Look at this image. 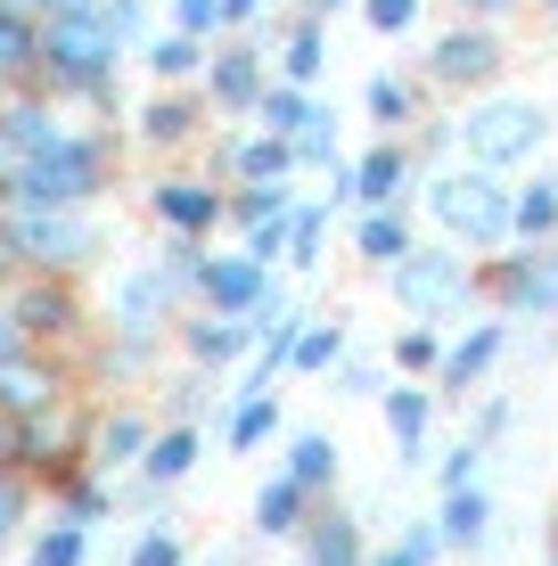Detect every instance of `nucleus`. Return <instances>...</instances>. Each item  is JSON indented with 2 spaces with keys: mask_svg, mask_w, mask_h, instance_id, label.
I'll return each mask as SVG.
<instances>
[{
  "mask_svg": "<svg viewBox=\"0 0 558 566\" xmlns=\"http://www.w3.org/2000/svg\"><path fill=\"white\" fill-rule=\"evenodd\" d=\"M74 9H99V0H42V17H74Z\"/></svg>",
  "mask_w": 558,
  "mask_h": 566,
  "instance_id": "obj_59",
  "label": "nucleus"
},
{
  "mask_svg": "<svg viewBox=\"0 0 558 566\" xmlns=\"http://www.w3.org/2000/svg\"><path fill=\"white\" fill-rule=\"evenodd\" d=\"M239 247H246V255H255V263H272V271H280V255H287V222H263V230H239Z\"/></svg>",
  "mask_w": 558,
  "mask_h": 566,
  "instance_id": "obj_52",
  "label": "nucleus"
},
{
  "mask_svg": "<svg viewBox=\"0 0 558 566\" xmlns=\"http://www.w3.org/2000/svg\"><path fill=\"white\" fill-rule=\"evenodd\" d=\"M485 460H493L485 443H476V436H460L452 452L435 460V493H444V484H468V476H485Z\"/></svg>",
  "mask_w": 558,
  "mask_h": 566,
  "instance_id": "obj_50",
  "label": "nucleus"
},
{
  "mask_svg": "<svg viewBox=\"0 0 558 566\" xmlns=\"http://www.w3.org/2000/svg\"><path fill=\"white\" fill-rule=\"evenodd\" d=\"M419 198H428V222L435 239H452L460 255H502L517 239V172H485V165H435L428 181H419Z\"/></svg>",
  "mask_w": 558,
  "mask_h": 566,
  "instance_id": "obj_2",
  "label": "nucleus"
},
{
  "mask_svg": "<svg viewBox=\"0 0 558 566\" xmlns=\"http://www.w3.org/2000/svg\"><path fill=\"white\" fill-rule=\"evenodd\" d=\"M534 321H558V239H550V271H543V312Z\"/></svg>",
  "mask_w": 558,
  "mask_h": 566,
  "instance_id": "obj_55",
  "label": "nucleus"
},
{
  "mask_svg": "<svg viewBox=\"0 0 558 566\" xmlns=\"http://www.w3.org/2000/svg\"><path fill=\"white\" fill-rule=\"evenodd\" d=\"M419 239H428V230L411 222V206H354L345 213V247H354V263H370V271H394Z\"/></svg>",
  "mask_w": 558,
  "mask_h": 566,
  "instance_id": "obj_20",
  "label": "nucleus"
},
{
  "mask_svg": "<svg viewBox=\"0 0 558 566\" xmlns=\"http://www.w3.org/2000/svg\"><path fill=\"white\" fill-rule=\"evenodd\" d=\"M534 9H543V17H550V25H558V0H534Z\"/></svg>",
  "mask_w": 558,
  "mask_h": 566,
  "instance_id": "obj_61",
  "label": "nucleus"
},
{
  "mask_svg": "<svg viewBox=\"0 0 558 566\" xmlns=\"http://www.w3.org/2000/svg\"><path fill=\"white\" fill-rule=\"evenodd\" d=\"M444 328H435V321H411V328H402V337H394V378H435V369H444Z\"/></svg>",
  "mask_w": 558,
  "mask_h": 566,
  "instance_id": "obj_39",
  "label": "nucleus"
},
{
  "mask_svg": "<svg viewBox=\"0 0 558 566\" xmlns=\"http://www.w3.org/2000/svg\"><path fill=\"white\" fill-rule=\"evenodd\" d=\"M468 436H476V443H485V452H493V443L509 436V395H485V386H476V411H468Z\"/></svg>",
  "mask_w": 558,
  "mask_h": 566,
  "instance_id": "obj_51",
  "label": "nucleus"
},
{
  "mask_svg": "<svg viewBox=\"0 0 558 566\" xmlns=\"http://www.w3.org/2000/svg\"><path fill=\"white\" fill-rule=\"evenodd\" d=\"M493 361H509V312H485V321H468V328H460V337L444 345L435 395H444V402H468L476 386L493 378Z\"/></svg>",
  "mask_w": 558,
  "mask_h": 566,
  "instance_id": "obj_15",
  "label": "nucleus"
},
{
  "mask_svg": "<svg viewBox=\"0 0 558 566\" xmlns=\"http://www.w3.org/2000/svg\"><path fill=\"white\" fill-rule=\"evenodd\" d=\"M124 42L107 33L99 9H74V17H42V91L66 107H83L91 124H124V83H115V66H124Z\"/></svg>",
  "mask_w": 558,
  "mask_h": 566,
  "instance_id": "obj_1",
  "label": "nucleus"
},
{
  "mask_svg": "<svg viewBox=\"0 0 558 566\" xmlns=\"http://www.w3.org/2000/svg\"><path fill=\"white\" fill-rule=\"evenodd\" d=\"M287 198H296V181H239V189H230V206H222V230H263V222H280Z\"/></svg>",
  "mask_w": 558,
  "mask_h": 566,
  "instance_id": "obj_37",
  "label": "nucleus"
},
{
  "mask_svg": "<svg viewBox=\"0 0 558 566\" xmlns=\"http://www.w3.org/2000/svg\"><path fill=\"white\" fill-rule=\"evenodd\" d=\"M17 566H91V525H74V517H42L33 525V542H25V558Z\"/></svg>",
  "mask_w": 558,
  "mask_h": 566,
  "instance_id": "obj_36",
  "label": "nucleus"
},
{
  "mask_svg": "<svg viewBox=\"0 0 558 566\" xmlns=\"http://www.w3.org/2000/svg\"><path fill=\"white\" fill-rule=\"evenodd\" d=\"M157 9H165V25L198 33V42H222V0H157Z\"/></svg>",
  "mask_w": 558,
  "mask_h": 566,
  "instance_id": "obj_49",
  "label": "nucleus"
},
{
  "mask_svg": "<svg viewBox=\"0 0 558 566\" xmlns=\"http://www.w3.org/2000/svg\"><path fill=\"white\" fill-rule=\"evenodd\" d=\"M296 9H304V17H345L354 0H296Z\"/></svg>",
  "mask_w": 558,
  "mask_h": 566,
  "instance_id": "obj_57",
  "label": "nucleus"
},
{
  "mask_svg": "<svg viewBox=\"0 0 558 566\" xmlns=\"http://www.w3.org/2000/svg\"><path fill=\"white\" fill-rule=\"evenodd\" d=\"M428 107H435V99H428V83H419V74L378 66L370 83H361V115H370V132H411Z\"/></svg>",
  "mask_w": 558,
  "mask_h": 566,
  "instance_id": "obj_26",
  "label": "nucleus"
},
{
  "mask_svg": "<svg viewBox=\"0 0 558 566\" xmlns=\"http://www.w3.org/2000/svg\"><path fill=\"white\" fill-rule=\"evenodd\" d=\"M255 345H263L255 321H222V312H198V304H181V321H172V354L214 369V378H230V361H246Z\"/></svg>",
  "mask_w": 558,
  "mask_h": 566,
  "instance_id": "obj_16",
  "label": "nucleus"
},
{
  "mask_svg": "<svg viewBox=\"0 0 558 566\" xmlns=\"http://www.w3.org/2000/svg\"><path fill=\"white\" fill-rule=\"evenodd\" d=\"M361 33H378V42H402V33L428 25V0H354Z\"/></svg>",
  "mask_w": 558,
  "mask_h": 566,
  "instance_id": "obj_44",
  "label": "nucleus"
},
{
  "mask_svg": "<svg viewBox=\"0 0 558 566\" xmlns=\"http://www.w3.org/2000/svg\"><path fill=\"white\" fill-rule=\"evenodd\" d=\"M0 17H33L42 25V0H0Z\"/></svg>",
  "mask_w": 558,
  "mask_h": 566,
  "instance_id": "obj_58",
  "label": "nucleus"
},
{
  "mask_svg": "<svg viewBox=\"0 0 558 566\" xmlns=\"http://www.w3.org/2000/svg\"><path fill=\"white\" fill-rule=\"evenodd\" d=\"M444 534H435V517H411L402 534L387 542V551H370V566H444Z\"/></svg>",
  "mask_w": 558,
  "mask_h": 566,
  "instance_id": "obj_40",
  "label": "nucleus"
},
{
  "mask_svg": "<svg viewBox=\"0 0 558 566\" xmlns=\"http://www.w3.org/2000/svg\"><path fill=\"white\" fill-rule=\"evenodd\" d=\"M502 66H509V42L485 17H452V25L428 33V50H419V83H428L435 99H476V91L502 83Z\"/></svg>",
  "mask_w": 558,
  "mask_h": 566,
  "instance_id": "obj_8",
  "label": "nucleus"
},
{
  "mask_svg": "<svg viewBox=\"0 0 558 566\" xmlns=\"http://www.w3.org/2000/svg\"><path fill=\"white\" fill-rule=\"evenodd\" d=\"M91 419H99V395H66V402H50V411H33V419H17V436H9V468H25L33 484H50L66 476V468H91Z\"/></svg>",
  "mask_w": 558,
  "mask_h": 566,
  "instance_id": "obj_9",
  "label": "nucleus"
},
{
  "mask_svg": "<svg viewBox=\"0 0 558 566\" xmlns=\"http://www.w3.org/2000/svg\"><path fill=\"white\" fill-rule=\"evenodd\" d=\"M517 239H526V247L558 239V165H543V172L517 181Z\"/></svg>",
  "mask_w": 558,
  "mask_h": 566,
  "instance_id": "obj_35",
  "label": "nucleus"
},
{
  "mask_svg": "<svg viewBox=\"0 0 558 566\" xmlns=\"http://www.w3.org/2000/svg\"><path fill=\"white\" fill-rule=\"evenodd\" d=\"M272 42H280V25L222 33L214 57H206V74H198L206 107H214V115H255V99L272 91Z\"/></svg>",
  "mask_w": 558,
  "mask_h": 566,
  "instance_id": "obj_11",
  "label": "nucleus"
},
{
  "mask_svg": "<svg viewBox=\"0 0 558 566\" xmlns=\"http://www.w3.org/2000/svg\"><path fill=\"white\" fill-rule=\"evenodd\" d=\"M296 566H370V551H361V517L345 510L337 493H320L313 517L296 525Z\"/></svg>",
  "mask_w": 558,
  "mask_h": 566,
  "instance_id": "obj_21",
  "label": "nucleus"
},
{
  "mask_svg": "<svg viewBox=\"0 0 558 566\" xmlns=\"http://www.w3.org/2000/svg\"><path fill=\"white\" fill-rule=\"evenodd\" d=\"M387 296L411 312V321H435V328H444L452 312L485 304V296H476V255H460L452 239H419L411 255L387 271Z\"/></svg>",
  "mask_w": 558,
  "mask_h": 566,
  "instance_id": "obj_7",
  "label": "nucleus"
},
{
  "mask_svg": "<svg viewBox=\"0 0 558 566\" xmlns=\"http://www.w3.org/2000/svg\"><path fill=\"white\" fill-rule=\"evenodd\" d=\"M9 436H17V419H9V411H0V468H9Z\"/></svg>",
  "mask_w": 558,
  "mask_h": 566,
  "instance_id": "obj_60",
  "label": "nucleus"
},
{
  "mask_svg": "<svg viewBox=\"0 0 558 566\" xmlns=\"http://www.w3.org/2000/svg\"><path fill=\"white\" fill-rule=\"evenodd\" d=\"M9 263L17 271H66V280H83L91 263H99L107 230L91 222V206H17L9 198Z\"/></svg>",
  "mask_w": 558,
  "mask_h": 566,
  "instance_id": "obj_5",
  "label": "nucleus"
},
{
  "mask_svg": "<svg viewBox=\"0 0 558 566\" xmlns=\"http://www.w3.org/2000/svg\"><path fill=\"white\" fill-rule=\"evenodd\" d=\"M435 534H444L452 558H476L493 542V476H468V484H444L435 493Z\"/></svg>",
  "mask_w": 558,
  "mask_h": 566,
  "instance_id": "obj_23",
  "label": "nucleus"
},
{
  "mask_svg": "<svg viewBox=\"0 0 558 566\" xmlns=\"http://www.w3.org/2000/svg\"><path fill=\"white\" fill-rule=\"evenodd\" d=\"M206 132H214V107L198 83H157L148 99H131V140L148 156H189L206 148Z\"/></svg>",
  "mask_w": 558,
  "mask_h": 566,
  "instance_id": "obj_12",
  "label": "nucleus"
},
{
  "mask_svg": "<svg viewBox=\"0 0 558 566\" xmlns=\"http://www.w3.org/2000/svg\"><path fill=\"white\" fill-rule=\"evenodd\" d=\"M115 181V140L107 124H57L50 140L25 148V165L9 172L17 206H99Z\"/></svg>",
  "mask_w": 558,
  "mask_h": 566,
  "instance_id": "obj_3",
  "label": "nucleus"
},
{
  "mask_svg": "<svg viewBox=\"0 0 558 566\" xmlns=\"http://www.w3.org/2000/svg\"><path fill=\"white\" fill-rule=\"evenodd\" d=\"M198 460H206V427H198V419H165L157 436H148V452H140V476L172 493V484L198 476Z\"/></svg>",
  "mask_w": 558,
  "mask_h": 566,
  "instance_id": "obj_27",
  "label": "nucleus"
},
{
  "mask_svg": "<svg viewBox=\"0 0 558 566\" xmlns=\"http://www.w3.org/2000/svg\"><path fill=\"white\" fill-rule=\"evenodd\" d=\"M0 296H9L17 328H25L33 345H50V354H74V361H83V345L99 337V312H91L83 280H66V271H9V280H0Z\"/></svg>",
  "mask_w": 558,
  "mask_h": 566,
  "instance_id": "obj_6",
  "label": "nucleus"
},
{
  "mask_svg": "<svg viewBox=\"0 0 558 566\" xmlns=\"http://www.w3.org/2000/svg\"><path fill=\"white\" fill-rule=\"evenodd\" d=\"M157 411L131 395H99V419H91V468H107V476H124V468H140L148 436H157Z\"/></svg>",
  "mask_w": 558,
  "mask_h": 566,
  "instance_id": "obj_19",
  "label": "nucleus"
},
{
  "mask_svg": "<svg viewBox=\"0 0 558 566\" xmlns=\"http://www.w3.org/2000/svg\"><path fill=\"white\" fill-rule=\"evenodd\" d=\"M419 181H428V172H419L411 140H402V132H378L361 156H337L329 165V189H320V198H329L337 213H354V206H411Z\"/></svg>",
  "mask_w": 558,
  "mask_h": 566,
  "instance_id": "obj_10",
  "label": "nucleus"
},
{
  "mask_svg": "<svg viewBox=\"0 0 558 566\" xmlns=\"http://www.w3.org/2000/svg\"><path fill=\"white\" fill-rule=\"evenodd\" d=\"M214 402H222V378L214 369H198V361H181V378H165L157 369V419H214Z\"/></svg>",
  "mask_w": 558,
  "mask_h": 566,
  "instance_id": "obj_33",
  "label": "nucleus"
},
{
  "mask_svg": "<svg viewBox=\"0 0 558 566\" xmlns=\"http://www.w3.org/2000/svg\"><path fill=\"white\" fill-rule=\"evenodd\" d=\"M50 510L99 534L107 517H124V493H115V476H107V468H66V476L50 484Z\"/></svg>",
  "mask_w": 558,
  "mask_h": 566,
  "instance_id": "obj_28",
  "label": "nucleus"
},
{
  "mask_svg": "<svg viewBox=\"0 0 558 566\" xmlns=\"http://www.w3.org/2000/svg\"><path fill=\"white\" fill-rule=\"evenodd\" d=\"M222 206H230V189L214 181V172H157V181H148V213H157V230H198V239H214Z\"/></svg>",
  "mask_w": 558,
  "mask_h": 566,
  "instance_id": "obj_17",
  "label": "nucleus"
},
{
  "mask_svg": "<svg viewBox=\"0 0 558 566\" xmlns=\"http://www.w3.org/2000/svg\"><path fill=\"white\" fill-rule=\"evenodd\" d=\"M280 468L304 484V493H337L345 452H337V436H329V427H287V452H280Z\"/></svg>",
  "mask_w": 558,
  "mask_h": 566,
  "instance_id": "obj_30",
  "label": "nucleus"
},
{
  "mask_svg": "<svg viewBox=\"0 0 558 566\" xmlns=\"http://www.w3.org/2000/svg\"><path fill=\"white\" fill-rule=\"evenodd\" d=\"M550 132H558V115L534 99V91H476L468 107H460V156L468 165H485V172H526L534 156L550 148Z\"/></svg>",
  "mask_w": 558,
  "mask_h": 566,
  "instance_id": "obj_4",
  "label": "nucleus"
},
{
  "mask_svg": "<svg viewBox=\"0 0 558 566\" xmlns=\"http://www.w3.org/2000/svg\"><path fill=\"white\" fill-rule=\"evenodd\" d=\"M280 222H287V255H280V271H287V280H313L320 255H329V222H337V206H329V198H313V189H296Z\"/></svg>",
  "mask_w": 558,
  "mask_h": 566,
  "instance_id": "obj_25",
  "label": "nucleus"
},
{
  "mask_svg": "<svg viewBox=\"0 0 558 566\" xmlns=\"http://www.w3.org/2000/svg\"><path fill=\"white\" fill-rule=\"evenodd\" d=\"M42 83V25L33 17H0V91Z\"/></svg>",
  "mask_w": 558,
  "mask_h": 566,
  "instance_id": "obj_38",
  "label": "nucleus"
},
{
  "mask_svg": "<svg viewBox=\"0 0 558 566\" xmlns=\"http://www.w3.org/2000/svg\"><path fill=\"white\" fill-rule=\"evenodd\" d=\"M206 247H214V239H198V230H165V239H157V263H165V280L181 287V296L198 287V271H206Z\"/></svg>",
  "mask_w": 558,
  "mask_h": 566,
  "instance_id": "obj_46",
  "label": "nucleus"
},
{
  "mask_svg": "<svg viewBox=\"0 0 558 566\" xmlns=\"http://www.w3.org/2000/svg\"><path fill=\"white\" fill-rule=\"evenodd\" d=\"M124 566H189V542H181V525L157 517V525H140V542H131V558Z\"/></svg>",
  "mask_w": 558,
  "mask_h": 566,
  "instance_id": "obj_48",
  "label": "nucleus"
},
{
  "mask_svg": "<svg viewBox=\"0 0 558 566\" xmlns=\"http://www.w3.org/2000/svg\"><path fill=\"white\" fill-rule=\"evenodd\" d=\"M66 395H83V361L74 354H50V345H9L0 354V411L9 419H33Z\"/></svg>",
  "mask_w": 558,
  "mask_h": 566,
  "instance_id": "obj_13",
  "label": "nucleus"
},
{
  "mask_svg": "<svg viewBox=\"0 0 558 566\" xmlns=\"http://www.w3.org/2000/svg\"><path fill=\"white\" fill-rule=\"evenodd\" d=\"M320 107H329V99H320L313 83H280V74H272V91L255 99V124H263V132H280V140H296V132L313 124Z\"/></svg>",
  "mask_w": 558,
  "mask_h": 566,
  "instance_id": "obj_34",
  "label": "nucleus"
},
{
  "mask_svg": "<svg viewBox=\"0 0 558 566\" xmlns=\"http://www.w3.org/2000/svg\"><path fill=\"white\" fill-rule=\"evenodd\" d=\"M313 501H320V493H304V484L280 468V476L255 484V510H246V525H255V542H296V525L313 517Z\"/></svg>",
  "mask_w": 558,
  "mask_h": 566,
  "instance_id": "obj_29",
  "label": "nucleus"
},
{
  "mask_svg": "<svg viewBox=\"0 0 558 566\" xmlns=\"http://www.w3.org/2000/svg\"><path fill=\"white\" fill-rule=\"evenodd\" d=\"M378 411H387L394 460H402V468H428V452H435V411H444L435 378H394L387 395H378Z\"/></svg>",
  "mask_w": 558,
  "mask_h": 566,
  "instance_id": "obj_18",
  "label": "nucleus"
},
{
  "mask_svg": "<svg viewBox=\"0 0 558 566\" xmlns=\"http://www.w3.org/2000/svg\"><path fill=\"white\" fill-rule=\"evenodd\" d=\"M517 9H526V0H460V17H485V25H502Z\"/></svg>",
  "mask_w": 558,
  "mask_h": 566,
  "instance_id": "obj_54",
  "label": "nucleus"
},
{
  "mask_svg": "<svg viewBox=\"0 0 558 566\" xmlns=\"http://www.w3.org/2000/svg\"><path fill=\"white\" fill-rule=\"evenodd\" d=\"M206 427H214V443H222V452H263V443H272L280 436V427H287V411H280V395H272V386H255V395H239V386H222V402H214V419H206Z\"/></svg>",
  "mask_w": 558,
  "mask_h": 566,
  "instance_id": "obj_22",
  "label": "nucleus"
},
{
  "mask_svg": "<svg viewBox=\"0 0 558 566\" xmlns=\"http://www.w3.org/2000/svg\"><path fill=\"white\" fill-rule=\"evenodd\" d=\"M337 156H345V115H337V107H320L313 124L296 132V172H329Z\"/></svg>",
  "mask_w": 558,
  "mask_h": 566,
  "instance_id": "obj_42",
  "label": "nucleus"
},
{
  "mask_svg": "<svg viewBox=\"0 0 558 566\" xmlns=\"http://www.w3.org/2000/svg\"><path fill=\"white\" fill-rule=\"evenodd\" d=\"M402 140H411V156H419V172H428V165H444V156H460V115H444V107H428V115H419L411 132H402Z\"/></svg>",
  "mask_w": 558,
  "mask_h": 566,
  "instance_id": "obj_45",
  "label": "nucleus"
},
{
  "mask_svg": "<svg viewBox=\"0 0 558 566\" xmlns=\"http://www.w3.org/2000/svg\"><path fill=\"white\" fill-rule=\"evenodd\" d=\"M345 345H354V337H345L337 312H304V321L287 328V369H296V378H329Z\"/></svg>",
  "mask_w": 558,
  "mask_h": 566,
  "instance_id": "obj_31",
  "label": "nucleus"
},
{
  "mask_svg": "<svg viewBox=\"0 0 558 566\" xmlns=\"http://www.w3.org/2000/svg\"><path fill=\"white\" fill-rule=\"evenodd\" d=\"M329 386H337L345 402H378V395L394 386V361H370V354H354V345H345L337 369H329Z\"/></svg>",
  "mask_w": 558,
  "mask_h": 566,
  "instance_id": "obj_41",
  "label": "nucleus"
},
{
  "mask_svg": "<svg viewBox=\"0 0 558 566\" xmlns=\"http://www.w3.org/2000/svg\"><path fill=\"white\" fill-rule=\"evenodd\" d=\"M272 74H280V83H313L320 91V74H329V17L287 9L280 17V42H272Z\"/></svg>",
  "mask_w": 558,
  "mask_h": 566,
  "instance_id": "obj_24",
  "label": "nucleus"
},
{
  "mask_svg": "<svg viewBox=\"0 0 558 566\" xmlns=\"http://www.w3.org/2000/svg\"><path fill=\"white\" fill-rule=\"evenodd\" d=\"M181 287L165 280V263L157 255H140L124 271V280L99 296V328H131V337H172V321H181Z\"/></svg>",
  "mask_w": 558,
  "mask_h": 566,
  "instance_id": "obj_14",
  "label": "nucleus"
},
{
  "mask_svg": "<svg viewBox=\"0 0 558 566\" xmlns=\"http://www.w3.org/2000/svg\"><path fill=\"white\" fill-rule=\"evenodd\" d=\"M206 57H214V42H198V33H181V25H157L140 42V66L157 74V83H198Z\"/></svg>",
  "mask_w": 558,
  "mask_h": 566,
  "instance_id": "obj_32",
  "label": "nucleus"
},
{
  "mask_svg": "<svg viewBox=\"0 0 558 566\" xmlns=\"http://www.w3.org/2000/svg\"><path fill=\"white\" fill-rule=\"evenodd\" d=\"M99 17H107V33H115V42H124L131 57H140V42L165 25V9H157V0H99Z\"/></svg>",
  "mask_w": 558,
  "mask_h": 566,
  "instance_id": "obj_47",
  "label": "nucleus"
},
{
  "mask_svg": "<svg viewBox=\"0 0 558 566\" xmlns=\"http://www.w3.org/2000/svg\"><path fill=\"white\" fill-rule=\"evenodd\" d=\"M9 345H33L25 328H17V312H9V296H0V354H9Z\"/></svg>",
  "mask_w": 558,
  "mask_h": 566,
  "instance_id": "obj_56",
  "label": "nucleus"
},
{
  "mask_svg": "<svg viewBox=\"0 0 558 566\" xmlns=\"http://www.w3.org/2000/svg\"><path fill=\"white\" fill-rule=\"evenodd\" d=\"M272 9H280V0H222V33H255V25H272Z\"/></svg>",
  "mask_w": 558,
  "mask_h": 566,
  "instance_id": "obj_53",
  "label": "nucleus"
},
{
  "mask_svg": "<svg viewBox=\"0 0 558 566\" xmlns=\"http://www.w3.org/2000/svg\"><path fill=\"white\" fill-rule=\"evenodd\" d=\"M33 493H42V484H33L25 468H0V558H9L17 534L33 525Z\"/></svg>",
  "mask_w": 558,
  "mask_h": 566,
  "instance_id": "obj_43",
  "label": "nucleus"
}]
</instances>
